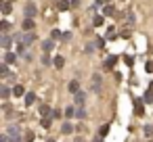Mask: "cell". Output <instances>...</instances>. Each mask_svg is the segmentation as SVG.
Listing matches in <instances>:
<instances>
[{
	"label": "cell",
	"instance_id": "6da1fadb",
	"mask_svg": "<svg viewBox=\"0 0 153 142\" xmlns=\"http://www.w3.org/2000/svg\"><path fill=\"white\" fill-rule=\"evenodd\" d=\"M15 42H23L25 46H32L36 42V34L34 32H23V34H17L15 36Z\"/></svg>",
	"mask_w": 153,
	"mask_h": 142
},
{
	"label": "cell",
	"instance_id": "7a4b0ae2",
	"mask_svg": "<svg viewBox=\"0 0 153 142\" xmlns=\"http://www.w3.org/2000/svg\"><path fill=\"white\" fill-rule=\"evenodd\" d=\"M7 134H9L11 142H21V140H23V136H21V129H19V125H15V123H11V125L7 127Z\"/></svg>",
	"mask_w": 153,
	"mask_h": 142
},
{
	"label": "cell",
	"instance_id": "3957f363",
	"mask_svg": "<svg viewBox=\"0 0 153 142\" xmlns=\"http://www.w3.org/2000/svg\"><path fill=\"white\" fill-rule=\"evenodd\" d=\"M13 36H9V34H2V38H0V46H2L4 50H9L11 48V44H13Z\"/></svg>",
	"mask_w": 153,
	"mask_h": 142
},
{
	"label": "cell",
	"instance_id": "277c9868",
	"mask_svg": "<svg viewBox=\"0 0 153 142\" xmlns=\"http://www.w3.org/2000/svg\"><path fill=\"white\" fill-rule=\"evenodd\" d=\"M36 13H38L36 4H34V2H27V4H25V17H27V19H34Z\"/></svg>",
	"mask_w": 153,
	"mask_h": 142
},
{
	"label": "cell",
	"instance_id": "5b68a950",
	"mask_svg": "<svg viewBox=\"0 0 153 142\" xmlns=\"http://www.w3.org/2000/svg\"><path fill=\"white\" fill-rule=\"evenodd\" d=\"M143 104H145V100H143V98H134V113H136L138 117L145 113V107H143Z\"/></svg>",
	"mask_w": 153,
	"mask_h": 142
},
{
	"label": "cell",
	"instance_id": "8992f818",
	"mask_svg": "<svg viewBox=\"0 0 153 142\" xmlns=\"http://www.w3.org/2000/svg\"><path fill=\"white\" fill-rule=\"evenodd\" d=\"M17 57H19L17 52L7 50V52H4V63H7V65H13V63H17Z\"/></svg>",
	"mask_w": 153,
	"mask_h": 142
},
{
	"label": "cell",
	"instance_id": "52a82bcc",
	"mask_svg": "<svg viewBox=\"0 0 153 142\" xmlns=\"http://www.w3.org/2000/svg\"><path fill=\"white\" fill-rule=\"evenodd\" d=\"M74 96H76V98H74V104H76V107H82V104H84V100H86V92H82V90H80V92H76Z\"/></svg>",
	"mask_w": 153,
	"mask_h": 142
},
{
	"label": "cell",
	"instance_id": "ba28073f",
	"mask_svg": "<svg viewBox=\"0 0 153 142\" xmlns=\"http://www.w3.org/2000/svg\"><path fill=\"white\" fill-rule=\"evenodd\" d=\"M53 48H55V40H53V38H48V40L42 42V50H44V54H48Z\"/></svg>",
	"mask_w": 153,
	"mask_h": 142
},
{
	"label": "cell",
	"instance_id": "9c48e42d",
	"mask_svg": "<svg viewBox=\"0 0 153 142\" xmlns=\"http://www.w3.org/2000/svg\"><path fill=\"white\" fill-rule=\"evenodd\" d=\"M92 92H101V75L99 73H94V77H92Z\"/></svg>",
	"mask_w": 153,
	"mask_h": 142
},
{
	"label": "cell",
	"instance_id": "30bf717a",
	"mask_svg": "<svg viewBox=\"0 0 153 142\" xmlns=\"http://www.w3.org/2000/svg\"><path fill=\"white\" fill-rule=\"evenodd\" d=\"M11 94H13V88H9V86H0V96H2V100H9Z\"/></svg>",
	"mask_w": 153,
	"mask_h": 142
},
{
	"label": "cell",
	"instance_id": "8fae6325",
	"mask_svg": "<svg viewBox=\"0 0 153 142\" xmlns=\"http://www.w3.org/2000/svg\"><path fill=\"white\" fill-rule=\"evenodd\" d=\"M25 94H27V92H25V88H23V86H19V84H17V86H13V96H15V98L25 96Z\"/></svg>",
	"mask_w": 153,
	"mask_h": 142
},
{
	"label": "cell",
	"instance_id": "7c38bea8",
	"mask_svg": "<svg viewBox=\"0 0 153 142\" xmlns=\"http://www.w3.org/2000/svg\"><path fill=\"white\" fill-rule=\"evenodd\" d=\"M103 23H105V15H103V13H101V15H94V17H92V25H94V27H101Z\"/></svg>",
	"mask_w": 153,
	"mask_h": 142
},
{
	"label": "cell",
	"instance_id": "4fadbf2b",
	"mask_svg": "<svg viewBox=\"0 0 153 142\" xmlns=\"http://www.w3.org/2000/svg\"><path fill=\"white\" fill-rule=\"evenodd\" d=\"M67 90H69L71 94L80 92V82H78V79H71V82H69V86H67Z\"/></svg>",
	"mask_w": 153,
	"mask_h": 142
},
{
	"label": "cell",
	"instance_id": "5bb4252c",
	"mask_svg": "<svg viewBox=\"0 0 153 142\" xmlns=\"http://www.w3.org/2000/svg\"><path fill=\"white\" fill-rule=\"evenodd\" d=\"M103 15H105V17L115 15V7H113V4H105V7H103Z\"/></svg>",
	"mask_w": 153,
	"mask_h": 142
},
{
	"label": "cell",
	"instance_id": "9a60e30c",
	"mask_svg": "<svg viewBox=\"0 0 153 142\" xmlns=\"http://www.w3.org/2000/svg\"><path fill=\"white\" fill-rule=\"evenodd\" d=\"M23 32H34V19H23Z\"/></svg>",
	"mask_w": 153,
	"mask_h": 142
},
{
	"label": "cell",
	"instance_id": "2e32d148",
	"mask_svg": "<svg viewBox=\"0 0 153 142\" xmlns=\"http://www.w3.org/2000/svg\"><path fill=\"white\" fill-rule=\"evenodd\" d=\"M115 63H117V57H115V54L107 57V59H105V69H111V67H113Z\"/></svg>",
	"mask_w": 153,
	"mask_h": 142
},
{
	"label": "cell",
	"instance_id": "e0dca14e",
	"mask_svg": "<svg viewBox=\"0 0 153 142\" xmlns=\"http://www.w3.org/2000/svg\"><path fill=\"white\" fill-rule=\"evenodd\" d=\"M40 125H42L44 129H48V127L53 125V115H46V117H42V121H40Z\"/></svg>",
	"mask_w": 153,
	"mask_h": 142
},
{
	"label": "cell",
	"instance_id": "ac0fdd59",
	"mask_svg": "<svg viewBox=\"0 0 153 142\" xmlns=\"http://www.w3.org/2000/svg\"><path fill=\"white\" fill-rule=\"evenodd\" d=\"M61 132H63L65 136H69V134H74V125H71L69 121H65V123L61 125Z\"/></svg>",
	"mask_w": 153,
	"mask_h": 142
},
{
	"label": "cell",
	"instance_id": "d6986e66",
	"mask_svg": "<svg viewBox=\"0 0 153 142\" xmlns=\"http://www.w3.org/2000/svg\"><path fill=\"white\" fill-rule=\"evenodd\" d=\"M143 100H145L147 104H151V102H153V84H151V88H149V90L145 92V96H143Z\"/></svg>",
	"mask_w": 153,
	"mask_h": 142
},
{
	"label": "cell",
	"instance_id": "ffe728a7",
	"mask_svg": "<svg viewBox=\"0 0 153 142\" xmlns=\"http://www.w3.org/2000/svg\"><path fill=\"white\" fill-rule=\"evenodd\" d=\"M13 11V4H11V0H2V15H9Z\"/></svg>",
	"mask_w": 153,
	"mask_h": 142
},
{
	"label": "cell",
	"instance_id": "44dd1931",
	"mask_svg": "<svg viewBox=\"0 0 153 142\" xmlns=\"http://www.w3.org/2000/svg\"><path fill=\"white\" fill-rule=\"evenodd\" d=\"M53 65H55L57 69H63V67H65V59H63L61 54H57V57H55V63H53Z\"/></svg>",
	"mask_w": 153,
	"mask_h": 142
},
{
	"label": "cell",
	"instance_id": "7402d4cb",
	"mask_svg": "<svg viewBox=\"0 0 153 142\" xmlns=\"http://www.w3.org/2000/svg\"><path fill=\"white\" fill-rule=\"evenodd\" d=\"M69 9H71V2H67V0H61L57 4V11H69Z\"/></svg>",
	"mask_w": 153,
	"mask_h": 142
},
{
	"label": "cell",
	"instance_id": "603a6c76",
	"mask_svg": "<svg viewBox=\"0 0 153 142\" xmlns=\"http://www.w3.org/2000/svg\"><path fill=\"white\" fill-rule=\"evenodd\" d=\"M34 102H36V94H34V92H27V94H25V104L32 107Z\"/></svg>",
	"mask_w": 153,
	"mask_h": 142
},
{
	"label": "cell",
	"instance_id": "cb8c5ba5",
	"mask_svg": "<svg viewBox=\"0 0 153 142\" xmlns=\"http://www.w3.org/2000/svg\"><path fill=\"white\" fill-rule=\"evenodd\" d=\"M38 111H40V115H42V117L53 115V111H51V107H48V104H40V109H38Z\"/></svg>",
	"mask_w": 153,
	"mask_h": 142
},
{
	"label": "cell",
	"instance_id": "d4e9b609",
	"mask_svg": "<svg viewBox=\"0 0 153 142\" xmlns=\"http://www.w3.org/2000/svg\"><path fill=\"white\" fill-rule=\"evenodd\" d=\"M9 75H11L9 65H7V63H2V65H0V77H9Z\"/></svg>",
	"mask_w": 153,
	"mask_h": 142
},
{
	"label": "cell",
	"instance_id": "484cf974",
	"mask_svg": "<svg viewBox=\"0 0 153 142\" xmlns=\"http://www.w3.org/2000/svg\"><path fill=\"white\" fill-rule=\"evenodd\" d=\"M76 111H78V109L67 107V109H65V119H74V117H76Z\"/></svg>",
	"mask_w": 153,
	"mask_h": 142
},
{
	"label": "cell",
	"instance_id": "4316f807",
	"mask_svg": "<svg viewBox=\"0 0 153 142\" xmlns=\"http://www.w3.org/2000/svg\"><path fill=\"white\" fill-rule=\"evenodd\" d=\"M107 134H109V123H105V125L99 129V138H105Z\"/></svg>",
	"mask_w": 153,
	"mask_h": 142
},
{
	"label": "cell",
	"instance_id": "83f0119b",
	"mask_svg": "<svg viewBox=\"0 0 153 142\" xmlns=\"http://www.w3.org/2000/svg\"><path fill=\"white\" fill-rule=\"evenodd\" d=\"M51 38H53V40H61V38H63V34H61L59 29H53V32H51Z\"/></svg>",
	"mask_w": 153,
	"mask_h": 142
},
{
	"label": "cell",
	"instance_id": "f1b7e54d",
	"mask_svg": "<svg viewBox=\"0 0 153 142\" xmlns=\"http://www.w3.org/2000/svg\"><path fill=\"white\" fill-rule=\"evenodd\" d=\"M76 117H78V119H86V111H84L82 107H78V111H76Z\"/></svg>",
	"mask_w": 153,
	"mask_h": 142
},
{
	"label": "cell",
	"instance_id": "f546056e",
	"mask_svg": "<svg viewBox=\"0 0 153 142\" xmlns=\"http://www.w3.org/2000/svg\"><path fill=\"white\" fill-rule=\"evenodd\" d=\"M34 136H36L34 132H25V136H23V140H25V142H34Z\"/></svg>",
	"mask_w": 153,
	"mask_h": 142
},
{
	"label": "cell",
	"instance_id": "4dcf8cb0",
	"mask_svg": "<svg viewBox=\"0 0 153 142\" xmlns=\"http://www.w3.org/2000/svg\"><path fill=\"white\" fill-rule=\"evenodd\" d=\"M0 29H2V34H7V32L11 29V23H9V21H2V25H0Z\"/></svg>",
	"mask_w": 153,
	"mask_h": 142
},
{
	"label": "cell",
	"instance_id": "1f68e13d",
	"mask_svg": "<svg viewBox=\"0 0 153 142\" xmlns=\"http://www.w3.org/2000/svg\"><path fill=\"white\" fill-rule=\"evenodd\" d=\"M143 132H145V136H147V138H151V136H153V127H151V125H145V129H143Z\"/></svg>",
	"mask_w": 153,
	"mask_h": 142
},
{
	"label": "cell",
	"instance_id": "d6a6232c",
	"mask_svg": "<svg viewBox=\"0 0 153 142\" xmlns=\"http://www.w3.org/2000/svg\"><path fill=\"white\" fill-rule=\"evenodd\" d=\"M42 63H44V65H51V63H55V59H51L48 54H44V57H42Z\"/></svg>",
	"mask_w": 153,
	"mask_h": 142
},
{
	"label": "cell",
	"instance_id": "836d02e7",
	"mask_svg": "<svg viewBox=\"0 0 153 142\" xmlns=\"http://www.w3.org/2000/svg\"><path fill=\"white\" fill-rule=\"evenodd\" d=\"M145 71H147V73H153V61H147V65H145Z\"/></svg>",
	"mask_w": 153,
	"mask_h": 142
},
{
	"label": "cell",
	"instance_id": "e575fe53",
	"mask_svg": "<svg viewBox=\"0 0 153 142\" xmlns=\"http://www.w3.org/2000/svg\"><path fill=\"white\" fill-rule=\"evenodd\" d=\"M130 36H132V34H130V29H124V32L120 34V38H124V40H128Z\"/></svg>",
	"mask_w": 153,
	"mask_h": 142
},
{
	"label": "cell",
	"instance_id": "d590c367",
	"mask_svg": "<svg viewBox=\"0 0 153 142\" xmlns=\"http://www.w3.org/2000/svg\"><path fill=\"white\" fill-rule=\"evenodd\" d=\"M124 63H126V65L130 67V65H134V59H132V57L128 54V57H124Z\"/></svg>",
	"mask_w": 153,
	"mask_h": 142
},
{
	"label": "cell",
	"instance_id": "8d00e7d4",
	"mask_svg": "<svg viewBox=\"0 0 153 142\" xmlns=\"http://www.w3.org/2000/svg\"><path fill=\"white\" fill-rule=\"evenodd\" d=\"M61 40H63V42H69V40H71V32H65V34H63V38H61Z\"/></svg>",
	"mask_w": 153,
	"mask_h": 142
},
{
	"label": "cell",
	"instance_id": "74e56055",
	"mask_svg": "<svg viewBox=\"0 0 153 142\" xmlns=\"http://www.w3.org/2000/svg\"><path fill=\"white\" fill-rule=\"evenodd\" d=\"M107 38H109V40H115L117 36H115V32H113V29H109V32H107Z\"/></svg>",
	"mask_w": 153,
	"mask_h": 142
},
{
	"label": "cell",
	"instance_id": "f35d334b",
	"mask_svg": "<svg viewBox=\"0 0 153 142\" xmlns=\"http://www.w3.org/2000/svg\"><path fill=\"white\" fill-rule=\"evenodd\" d=\"M84 50H86V54H90V52L94 50V44H86V48H84Z\"/></svg>",
	"mask_w": 153,
	"mask_h": 142
},
{
	"label": "cell",
	"instance_id": "ab89813d",
	"mask_svg": "<svg viewBox=\"0 0 153 142\" xmlns=\"http://www.w3.org/2000/svg\"><path fill=\"white\" fill-rule=\"evenodd\" d=\"M0 142H11V138H9V134H2V136H0Z\"/></svg>",
	"mask_w": 153,
	"mask_h": 142
},
{
	"label": "cell",
	"instance_id": "60d3db41",
	"mask_svg": "<svg viewBox=\"0 0 153 142\" xmlns=\"http://www.w3.org/2000/svg\"><path fill=\"white\" fill-rule=\"evenodd\" d=\"M59 117H61V111L55 109V111H53V119H59Z\"/></svg>",
	"mask_w": 153,
	"mask_h": 142
},
{
	"label": "cell",
	"instance_id": "b9f144b4",
	"mask_svg": "<svg viewBox=\"0 0 153 142\" xmlns=\"http://www.w3.org/2000/svg\"><path fill=\"white\" fill-rule=\"evenodd\" d=\"M97 46H99V48H103V46H105V40H103V38H99V40H97Z\"/></svg>",
	"mask_w": 153,
	"mask_h": 142
},
{
	"label": "cell",
	"instance_id": "7bdbcfd3",
	"mask_svg": "<svg viewBox=\"0 0 153 142\" xmlns=\"http://www.w3.org/2000/svg\"><path fill=\"white\" fill-rule=\"evenodd\" d=\"M132 23H134V15L130 13V15H128V25H132Z\"/></svg>",
	"mask_w": 153,
	"mask_h": 142
},
{
	"label": "cell",
	"instance_id": "ee69618b",
	"mask_svg": "<svg viewBox=\"0 0 153 142\" xmlns=\"http://www.w3.org/2000/svg\"><path fill=\"white\" fill-rule=\"evenodd\" d=\"M76 7H80V0H71V9H76Z\"/></svg>",
	"mask_w": 153,
	"mask_h": 142
},
{
	"label": "cell",
	"instance_id": "f6af8a7d",
	"mask_svg": "<svg viewBox=\"0 0 153 142\" xmlns=\"http://www.w3.org/2000/svg\"><path fill=\"white\" fill-rule=\"evenodd\" d=\"M107 2H109V0H97V4H99V7H101V4H107Z\"/></svg>",
	"mask_w": 153,
	"mask_h": 142
},
{
	"label": "cell",
	"instance_id": "bcb514c9",
	"mask_svg": "<svg viewBox=\"0 0 153 142\" xmlns=\"http://www.w3.org/2000/svg\"><path fill=\"white\" fill-rule=\"evenodd\" d=\"M48 142H55V140H48Z\"/></svg>",
	"mask_w": 153,
	"mask_h": 142
}]
</instances>
